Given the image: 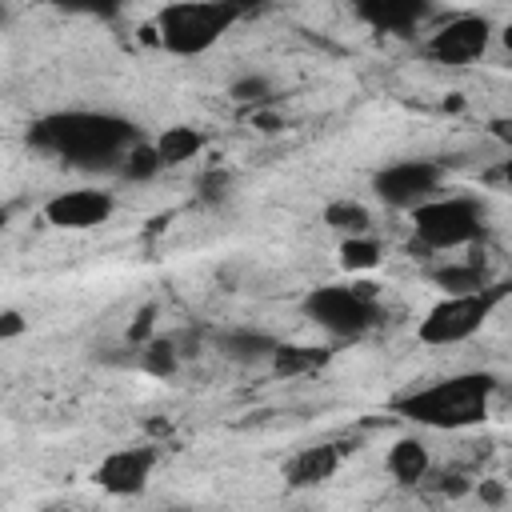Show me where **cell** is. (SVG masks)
<instances>
[{
    "label": "cell",
    "instance_id": "1",
    "mask_svg": "<svg viewBox=\"0 0 512 512\" xmlns=\"http://www.w3.org/2000/svg\"><path fill=\"white\" fill-rule=\"evenodd\" d=\"M140 140V128L104 108H64L48 112L28 128V144L72 168H120L124 152Z\"/></svg>",
    "mask_w": 512,
    "mask_h": 512
},
{
    "label": "cell",
    "instance_id": "4",
    "mask_svg": "<svg viewBox=\"0 0 512 512\" xmlns=\"http://www.w3.org/2000/svg\"><path fill=\"white\" fill-rule=\"evenodd\" d=\"M512 296V284L508 280H492L476 292H456V296H440L416 324V340L424 348H456L464 340H472L488 320L492 312Z\"/></svg>",
    "mask_w": 512,
    "mask_h": 512
},
{
    "label": "cell",
    "instance_id": "15",
    "mask_svg": "<svg viewBox=\"0 0 512 512\" xmlns=\"http://www.w3.org/2000/svg\"><path fill=\"white\" fill-rule=\"evenodd\" d=\"M152 148H156V160H160V168H176V164L192 160V156L204 148V136H200V128H188V124H172V128H164V132L152 140Z\"/></svg>",
    "mask_w": 512,
    "mask_h": 512
},
{
    "label": "cell",
    "instance_id": "22",
    "mask_svg": "<svg viewBox=\"0 0 512 512\" xmlns=\"http://www.w3.org/2000/svg\"><path fill=\"white\" fill-rule=\"evenodd\" d=\"M144 368H148L152 376H172V368H176V352H172V344H168V340L148 344V352H144Z\"/></svg>",
    "mask_w": 512,
    "mask_h": 512
},
{
    "label": "cell",
    "instance_id": "17",
    "mask_svg": "<svg viewBox=\"0 0 512 512\" xmlns=\"http://www.w3.org/2000/svg\"><path fill=\"white\" fill-rule=\"evenodd\" d=\"M324 224L340 236H368L372 232V212L352 200V196H340V200H328L324 204Z\"/></svg>",
    "mask_w": 512,
    "mask_h": 512
},
{
    "label": "cell",
    "instance_id": "16",
    "mask_svg": "<svg viewBox=\"0 0 512 512\" xmlns=\"http://www.w3.org/2000/svg\"><path fill=\"white\" fill-rule=\"evenodd\" d=\"M276 336L268 332H256V328H236V332H224L220 336V352L228 360H240V364H252V360H268L276 352Z\"/></svg>",
    "mask_w": 512,
    "mask_h": 512
},
{
    "label": "cell",
    "instance_id": "21",
    "mask_svg": "<svg viewBox=\"0 0 512 512\" xmlns=\"http://www.w3.org/2000/svg\"><path fill=\"white\" fill-rule=\"evenodd\" d=\"M228 100H236V104H248V108H264V104H272L276 100V84L264 76V72H248V76H236L232 84H228Z\"/></svg>",
    "mask_w": 512,
    "mask_h": 512
},
{
    "label": "cell",
    "instance_id": "10",
    "mask_svg": "<svg viewBox=\"0 0 512 512\" xmlns=\"http://www.w3.org/2000/svg\"><path fill=\"white\" fill-rule=\"evenodd\" d=\"M112 212H116V196L108 188H68L44 204V220L60 232H88L96 224H108Z\"/></svg>",
    "mask_w": 512,
    "mask_h": 512
},
{
    "label": "cell",
    "instance_id": "7",
    "mask_svg": "<svg viewBox=\"0 0 512 512\" xmlns=\"http://www.w3.org/2000/svg\"><path fill=\"white\" fill-rule=\"evenodd\" d=\"M444 188V164L428 160V156H412V160H392L372 176V192L380 204L396 208V212H412L416 204L432 200Z\"/></svg>",
    "mask_w": 512,
    "mask_h": 512
},
{
    "label": "cell",
    "instance_id": "14",
    "mask_svg": "<svg viewBox=\"0 0 512 512\" xmlns=\"http://www.w3.org/2000/svg\"><path fill=\"white\" fill-rule=\"evenodd\" d=\"M328 360H332V352L320 344H276V352L268 356L276 376H308V372L324 368Z\"/></svg>",
    "mask_w": 512,
    "mask_h": 512
},
{
    "label": "cell",
    "instance_id": "18",
    "mask_svg": "<svg viewBox=\"0 0 512 512\" xmlns=\"http://www.w3.org/2000/svg\"><path fill=\"white\" fill-rule=\"evenodd\" d=\"M128 184H148V180H156L164 168H160V160H156V148H152V140H136L128 152H124V160H120V168H116Z\"/></svg>",
    "mask_w": 512,
    "mask_h": 512
},
{
    "label": "cell",
    "instance_id": "6",
    "mask_svg": "<svg viewBox=\"0 0 512 512\" xmlns=\"http://www.w3.org/2000/svg\"><path fill=\"white\" fill-rule=\"evenodd\" d=\"M304 316L324 328L336 340H356L380 320V296L376 284L352 280V284H320L304 296Z\"/></svg>",
    "mask_w": 512,
    "mask_h": 512
},
{
    "label": "cell",
    "instance_id": "24",
    "mask_svg": "<svg viewBox=\"0 0 512 512\" xmlns=\"http://www.w3.org/2000/svg\"><path fill=\"white\" fill-rule=\"evenodd\" d=\"M8 216H12V212H8L4 204H0V232H4V224H8Z\"/></svg>",
    "mask_w": 512,
    "mask_h": 512
},
{
    "label": "cell",
    "instance_id": "13",
    "mask_svg": "<svg viewBox=\"0 0 512 512\" xmlns=\"http://www.w3.org/2000/svg\"><path fill=\"white\" fill-rule=\"evenodd\" d=\"M384 468H388V476H392L396 484H420V480L428 476V468H432V452H428V444H424L420 436H400V440L388 448Z\"/></svg>",
    "mask_w": 512,
    "mask_h": 512
},
{
    "label": "cell",
    "instance_id": "3",
    "mask_svg": "<svg viewBox=\"0 0 512 512\" xmlns=\"http://www.w3.org/2000/svg\"><path fill=\"white\" fill-rule=\"evenodd\" d=\"M240 16L244 8L232 0H176L156 8L152 40L168 56H204L224 40V32H232Z\"/></svg>",
    "mask_w": 512,
    "mask_h": 512
},
{
    "label": "cell",
    "instance_id": "9",
    "mask_svg": "<svg viewBox=\"0 0 512 512\" xmlns=\"http://www.w3.org/2000/svg\"><path fill=\"white\" fill-rule=\"evenodd\" d=\"M492 44V24L476 12H460L448 16L428 40H424V56L436 64H476Z\"/></svg>",
    "mask_w": 512,
    "mask_h": 512
},
{
    "label": "cell",
    "instance_id": "12",
    "mask_svg": "<svg viewBox=\"0 0 512 512\" xmlns=\"http://www.w3.org/2000/svg\"><path fill=\"white\" fill-rule=\"evenodd\" d=\"M356 16H360L364 24H372L376 32L408 36L424 16H432V8L420 4V0H372V4H360Z\"/></svg>",
    "mask_w": 512,
    "mask_h": 512
},
{
    "label": "cell",
    "instance_id": "23",
    "mask_svg": "<svg viewBox=\"0 0 512 512\" xmlns=\"http://www.w3.org/2000/svg\"><path fill=\"white\" fill-rule=\"evenodd\" d=\"M28 328V320L20 316V312H0V340H8V336H20Z\"/></svg>",
    "mask_w": 512,
    "mask_h": 512
},
{
    "label": "cell",
    "instance_id": "2",
    "mask_svg": "<svg viewBox=\"0 0 512 512\" xmlns=\"http://www.w3.org/2000/svg\"><path fill=\"white\" fill-rule=\"evenodd\" d=\"M496 388L500 384L492 372H452L444 380H432L424 388H408V392L392 396L388 408L416 428L460 432V428H476L488 420Z\"/></svg>",
    "mask_w": 512,
    "mask_h": 512
},
{
    "label": "cell",
    "instance_id": "25",
    "mask_svg": "<svg viewBox=\"0 0 512 512\" xmlns=\"http://www.w3.org/2000/svg\"><path fill=\"white\" fill-rule=\"evenodd\" d=\"M168 512H188V508H168Z\"/></svg>",
    "mask_w": 512,
    "mask_h": 512
},
{
    "label": "cell",
    "instance_id": "19",
    "mask_svg": "<svg viewBox=\"0 0 512 512\" xmlns=\"http://www.w3.org/2000/svg\"><path fill=\"white\" fill-rule=\"evenodd\" d=\"M380 256H384V248H380V240L368 232V236H344L340 240V268L344 272H372L376 264H380Z\"/></svg>",
    "mask_w": 512,
    "mask_h": 512
},
{
    "label": "cell",
    "instance_id": "11",
    "mask_svg": "<svg viewBox=\"0 0 512 512\" xmlns=\"http://www.w3.org/2000/svg\"><path fill=\"white\" fill-rule=\"evenodd\" d=\"M340 448L336 444H308L284 460V484L288 488H320L336 476Z\"/></svg>",
    "mask_w": 512,
    "mask_h": 512
},
{
    "label": "cell",
    "instance_id": "8",
    "mask_svg": "<svg viewBox=\"0 0 512 512\" xmlns=\"http://www.w3.org/2000/svg\"><path fill=\"white\" fill-rule=\"evenodd\" d=\"M160 464V448L156 444H124V448H112L100 456V464L92 468V480L100 492L108 496H140L148 484H152V472Z\"/></svg>",
    "mask_w": 512,
    "mask_h": 512
},
{
    "label": "cell",
    "instance_id": "5",
    "mask_svg": "<svg viewBox=\"0 0 512 512\" xmlns=\"http://www.w3.org/2000/svg\"><path fill=\"white\" fill-rule=\"evenodd\" d=\"M412 236L424 252H456L484 236L488 212L480 196L468 192H436L432 200L416 204L412 212Z\"/></svg>",
    "mask_w": 512,
    "mask_h": 512
},
{
    "label": "cell",
    "instance_id": "20",
    "mask_svg": "<svg viewBox=\"0 0 512 512\" xmlns=\"http://www.w3.org/2000/svg\"><path fill=\"white\" fill-rule=\"evenodd\" d=\"M432 280L444 288V296L476 292V288L492 284V280H488V272H484L480 264H444V268H436V272H432Z\"/></svg>",
    "mask_w": 512,
    "mask_h": 512
}]
</instances>
